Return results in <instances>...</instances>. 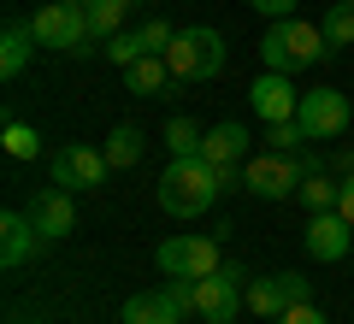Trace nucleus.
Returning a JSON list of instances; mask_svg holds the SVG:
<instances>
[{"label": "nucleus", "mask_w": 354, "mask_h": 324, "mask_svg": "<svg viewBox=\"0 0 354 324\" xmlns=\"http://www.w3.org/2000/svg\"><path fill=\"white\" fill-rule=\"evenodd\" d=\"M337 195H342V183H330L325 171H307V183H301V195H295V200H301L307 212H330V207H337Z\"/></svg>", "instance_id": "obj_22"}, {"label": "nucleus", "mask_w": 354, "mask_h": 324, "mask_svg": "<svg viewBox=\"0 0 354 324\" xmlns=\"http://www.w3.org/2000/svg\"><path fill=\"white\" fill-rule=\"evenodd\" d=\"M260 18H295V0H248Z\"/></svg>", "instance_id": "obj_28"}, {"label": "nucleus", "mask_w": 354, "mask_h": 324, "mask_svg": "<svg viewBox=\"0 0 354 324\" xmlns=\"http://www.w3.org/2000/svg\"><path fill=\"white\" fill-rule=\"evenodd\" d=\"M101 53L118 65V71H124L130 59H142V41H136V30H118V36H106V41H101Z\"/></svg>", "instance_id": "obj_24"}, {"label": "nucleus", "mask_w": 354, "mask_h": 324, "mask_svg": "<svg viewBox=\"0 0 354 324\" xmlns=\"http://www.w3.org/2000/svg\"><path fill=\"white\" fill-rule=\"evenodd\" d=\"M30 225L41 230V248H48V242H59V236H71L77 230V200H71V189H41L36 195V207H30Z\"/></svg>", "instance_id": "obj_12"}, {"label": "nucleus", "mask_w": 354, "mask_h": 324, "mask_svg": "<svg viewBox=\"0 0 354 324\" xmlns=\"http://www.w3.org/2000/svg\"><path fill=\"white\" fill-rule=\"evenodd\" d=\"M30 24H36V41L53 48V53H95L88 48V18H83V6H71V0H48Z\"/></svg>", "instance_id": "obj_7"}, {"label": "nucleus", "mask_w": 354, "mask_h": 324, "mask_svg": "<svg viewBox=\"0 0 354 324\" xmlns=\"http://www.w3.org/2000/svg\"><path fill=\"white\" fill-rule=\"evenodd\" d=\"M242 295H248V312H260V318H283L290 307L313 301V283H307L301 271H266V277H254Z\"/></svg>", "instance_id": "obj_9"}, {"label": "nucleus", "mask_w": 354, "mask_h": 324, "mask_svg": "<svg viewBox=\"0 0 354 324\" xmlns=\"http://www.w3.org/2000/svg\"><path fill=\"white\" fill-rule=\"evenodd\" d=\"M278 324H330V318H325V312L313 307V301H301V307H290V312H283Z\"/></svg>", "instance_id": "obj_27"}, {"label": "nucleus", "mask_w": 354, "mask_h": 324, "mask_svg": "<svg viewBox=\"0 0 354 324\" xmlns=\"http://www.w3.org/2000/svg\"><path fill=\"white\" fill-rule=\"evenodd\" d=\"M248 106L266 118V124H290V118H295V106H301V95L290 88V77H283V71H266V77H254Z\"/></svg>", "instance_id": "obj_13"}, {"label": "nucleus", "mask_w": 354, "mask_h": 324, "mask_svg": "<svg viewBox=\"0 0 354 324\" xmlns=\"http://www.w3.org/2000/svg\"><path fill=\"white\" fill-rule=\"evenodd\" d=\"M30 41H36V24H30V18H12L6 36H0V77H6V83L30 65Z\"/></svg>", "instance_id": "obj_16"}, {"label": "nucleus", "mask_w": 354, "mask_h": 324, "mask_svg": "<svg viewBox=\"0 0 354 324\" xmlns=\"http://www.w3.org/2000/svg\"><path fill=\"white\" fill-rule=\"evenodd\" d=\"M319 30H325L330 53H337V48H354V0H337V6H325Z\"/></svg>", "instance_id": "obj_19"}, {"label": "nucleus", "mask_w": 354, "mask_h": 324, "mask_svg": "<svg viewBox=\"0 0 354 324\" xmlns=\"http://www.w3.org/2000/svg\"><path fill=\"white\" fill-rule=\"evenodd\" d=\"M348 260H354V254H348Z\"/></svg>", "instance_id": "obj_32"}, {"label": "nucleus", "mask_w": 354, "mask_h": 324, "mask_svg": "<svg viewBox=\"0 0 354 324\" xmlns=\"http://www.w3.org/2000/svg\"><path fill=\"white\" fill-rule=\"evenodd\" d=\"M242 307H248V295H242V265L225 260L213 277H195V318L201 324H230Z\"/></svg>", "instance_id": "obj_5"}, {"label": "nucleus", "mask_w": 354, "mask_h": 324, "mask_svg": "<svg viewBox=\"0 0 354 324\" xmlns=\"http://www.w3.org/2000/svg\"><path fill=\"white\" fill-rule=\"evenodd\" d=\"M307 171H325V165L272 148V153H254V160L242 165V189L260 195V200H295V195H301V183H307Z\"/></svg>", "instance_id": "obj_4"}, {"label": "nucleus", "mask_w": 354, "mask_h": 324, "mask_svg": "<svg viewBox=\"0 0 354 324\" xmlns=\"http://www.w3.org/2000/svg\"><path fill=\"white\" fill-rule=\"evenodd\" d=\"M124 324H183V312L165 301V289H142L124 301Z\"/></svg>", "instance_id": "obj_18"}, {"label": "nucleus", "mask_w": 354, "mask_h": 324, "mask_svg": "<svg viewBox=\"0 0 354 324\" xmlns=\"http://www.w3.org/2000/svg\"><path fill=\"white\" fill-rule=\"evenodd\" d=\"M0 148L12 153V160H36V153H41V130L24 124V118H6V130H0Z\"/></svg>", "instance_id": "obj_20"}, {"label": "nucleus", "mask_w": 354, "mask_h": 324, "mask_svg": "<svg viewBox=\"0 0 354 324\" xmlns=\"http://www.w3.org/2000/svg\"><path fill=\"white\" fill-rule=\"evenodd\" d=\"M106 171H113V165H106V148H88V142H71V148L53 153V183L71 189V195L77 189H101Z\"/></svg>", "instance_id": "obj_10"}, {"label": "nucleus", "mask_w": 354, "mask_h": 324, "mask_svg": "<svg viewBox=\"0 0 354 324\" xmlns=\"http://www.w3.org/2000/svg\"><path fill=\"white\" fill-rule=\"evenodd\" d=\"M124 83H130V95L153 100L165 83H171V65H165V53H142V59H130V65H124Z\"/></svg>", "instance_id": "obj_17"}, {"label": "nucleus", "mask_w": 354, "mask_h": 324, "mask_svg": "<svg viewBox=\"0 0 354 324\" xmlns=\"http://www.w3.org/2000/svg\"><path fill=\"white\" fill-rule=\"evenodd\" d=\"M153 265L165 277H213L225 265V254H218L213 236H165L160 254H153Z\"/></svg>", "instance_id": "obj_8"}, {"label": "nucleus", "mask_w": 354, "mask_h": 324, "mask_svg": "<svg viewBox=\"0 0 354 324\" xmlns=\"http://www.w3.org/2000/svg\"><path fill=\"white\" fill-rule=\"evenodd\" d=\"M307 254H313L319 265H337L354 254V225L342 218L337 207L330 212H313V225H307Z\"/></svg>", "instance_id": "obj_11"}, {"label": "nucleus", "mask_w": 354, "mask_h": 324, "mask_svg": "<svg viewBox=\"0 0 354 324\" xmlns=\"http://www.w3.org/2000/svg\"><path fill=\"white\" fill-rule=\"evenodd\" d=\"M218 195H225L218 165H207L201 153H177V160L165 165V177H160V207L171 212V218H201Z\"/></svg>", "instance_id": "obj_1"}, {"label": "nucleus", "mask_w": 354, "mask_h": 324, "mask_svg": "<svg viewBox=\"0 0 354 324\" xmlns=\"http://www.w3.org/2000/svg\"><path fill=\"white\" fill-rule=\"evenodd\" d=\"M136 41H142V53H165V48L177 41V30L165 24V18H148V24L136 30Z\"/></svg>", "instance_id": "obj_25"}, {"label": "nucleus", "mask_w": 354, "mask_h": 324, "mask_svg": "<svg viewBox=\"0 0 354 324\" xmlns=\"http://www.w3.org/2000/svg\"><path fill=\"white\" fill-rule=\"evenodd\" d=\"M266 142H272V148H278V153H290L295 142H307V136H301V124H295V118H290V124H266Z\"/></svg>", "instance_id": "obj_26"}, {"label": "nucleus", "mask_w": 354, "mask_h": 324, "mask_svg": "<svg viewBox=\"0 0 354 324\" xmlns=\"http://www.w3.org/2000/svg\"><path fill=\"white\" fill-rule=\"evenodd\" d=\"M260 59H266V71H301V65H319V59H330V41H325V30L319 24H301V18H272L266 24V36H260Z\"/></svg>", "instance_id": "obj_2"}, {"label": "nucleus", "mask_w": 354, "mask_h": 324, "mask_svg": "<svg viewBox=\"0 0 354 324\" xmlns=\"http://www.w3.org/2000/svg\"><path fill=\"white\" fill-rule=\"evenodd\" d=\"M136 160H142V130L136 124H118L113 136H106V165L118 171V165H136Z\"/></svg>", "instance_id": "obj_21"}, {"label": "nucleus", "mask_w": 354, "mask_h": 324, "mask_svg": "<svg viewBox=\"0 0 354 324\" xmlns=\"http://www.w3.org/2000/svg\"><path fill=\"white\" fill-rule=\"evenodd\" d=\"M248 142H254L248 130L225 118V124H213V130L201 136V160H207V165H218V171H225V165H248V160H254Z\"/></svg>", "instance_id": "obj_14"}, {"label": "nucleus", "mask_w": 354, "mask_h": 324, "mask_svg": "<svg viewBox=\"0 0 354 324\" xmlns=\"http://www.w3.org/2000/svg\"><path fill=\"white\" fill-rule=\"evenodd\" d=\"M337 212H342V218H348V225H354V171L342 177V195H337Z\"/></svg>", "instance_id": "obj_29"}, {"label": "nucleus", "mask_w": 354, "mask_h": 324, "mask_svg": "<svg viewBox=\"0 0 354 324\" xmlns=\"http://www.w3.org/2000/svg\"><path fill=\"white\" fill-rule=\"evenodd\" d=\"M348 118H354V106L342 88H307L301 106H295V124H301L307 142H337L348 130Z\"/></svg>", "instance_id": "obj_6"}, {"label": "nucleus", "mask_w": 354, "mask_h": 324, "mask_svg": "<svg viewBox=\"0 0 354 324\" xmlns=\"http://www.w3.org/2000/svg\"><path fill=\"white\" fill-rule=\"evenodd\" d=\"M337 171H342V177L354 171V148H342V153H337Z\"/></svg>", "instance_id": "obj_30"}, {"label": "nucleus", "mask_w": 354, "mask_h": 324, "mask_svg": "<svg viewBox=\"0 0 354 324\" xmlns=\"http://www.w3.org/2000/svg\"><path fill=\"white\" fill-rule=\"evenodd\" d=\"M71 6H88V0H71Z\"/></svg>", "instance_id": "obj_31"}, {"label": "nucleus", "mask_w": 354, "mask_h": 324, "mask_svg": "<svg viewBox=\"0 0 354 324\" xmlns=\"http://www.w3.org/2000/svg\"><path fill=\"white\" fill-rule=\"evenodd\" d=\"M36 248H41V230L30 225V212H6V218H0V265L18 271Z\"/></svg>", "instance_id": "obj_15"}, {"label": "nucleus", "mask_w": 354, "mask_h": 324, "mask_svg": "<svg viewBox=\"0 0 354 324\" xmlns=\"http://www.w3.org/2000/svg\"><path fill=\"white\" fill-rule=\"evenodd\" d=\"M165 65H171L177 83H213V77L230 65V48H225L218 30L189 24V30H177V41L165 48Z\"/></svg>", "instance_id": "obj_3"}, {"label": "nucleus", "mask_w": 354, "mask_h": 324, "mask_svg": "<svg viewBox=\"0 0 354 324\" xmlns=\"http://www.w3.org/2000/svg\"><path fill=\"white\" fill-rule=\"evenodd\" d=\"M201 136H207V130L195 124V118H171V124H165V148H171V160H177V153H201Z\"/></svg>", "instance_id": "obj_23"}]
</instances>
